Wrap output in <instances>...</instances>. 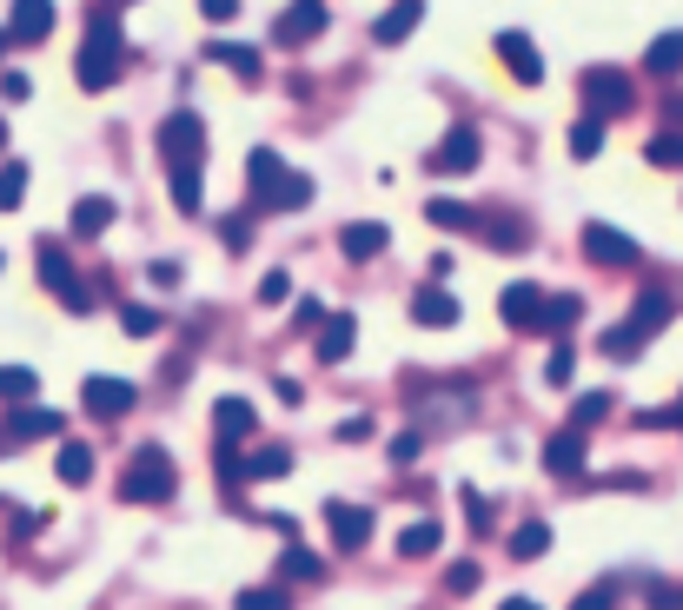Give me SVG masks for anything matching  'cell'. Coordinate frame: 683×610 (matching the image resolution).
I'll list each match as a JSON object with an SVG mask.
<instances>
[{"label":"cell","instance_id":"1","mask_svg":"<svg viewBox=\"0 0 683 610\" xmlns=\"http://www.w3.org/2000/svg\"><path fill=\"white\" fill-rule=\"evenodd\" d=\"M73 66H80V86H86V93H106V86L120 80V66H126V33H120L113 7L86 20V40H80V60H73Z\"/></svg>","mask_w":683,"mask_h":610},{"label":"cell","instance_id":"2","mask_svg":"<svg viewBox=\"0 0 683 610\" xmlns=\"http://www.w3.org/2000/svg\"><path fill=\"white\" fill-rule=\"evenodd\" d=\"M246 173H252V206L259 213H299L312 199V179L306 173H286V159L272 146H252L246 153Z\"/></svg>","mask_w":683,"mask_h":610},{"label":"cell","instance_id":"3","mask_svg":"<svg viewBox=\"0 0 683 610\" xmlns=\"http://www.w3.org/2000/svg\"><path fill=\"white\" fill-rule=\"evenodd\" d=\"M671 312H677V306H671V292H658V286H651V292H638V306H631V319H624V325H611V332H604V352H611V359H624V365H631V359H638V352H644V339H651V332H664V325H671Z\"/></svg>","mask_w":683,"mask_h":610},{"label":"cell","instance_id":"4","mask_svg":"<svg viewBox=\"0 0 683 610\" xmlns=\"http://www.w3.org/2000/svg\"><path fill=\"white\" fill-rule=\"evenodd\" d=\"M173 492H179L173 458H166L159 445H139V452H133V465H126V478H120V498H126V505H166Z\"/></svg>","mask_w":683,"mask_h":610},{"label":"cell","instance_id":"5","mask_svg":"<svg viewBox=\"0 0 683 610\" xmlns=\"http://www.w3.org/2000/svg\"><path fill=\"white\" fill-rule=\"evenodd\" d=\"M159 159H166V173L206 166V126H199V113H173L159 126Z\"/></svg>","mask_w":683,"mask_h":610},{"label":"cell","instance_id":"6","mask_svg":"<svg viewBox=\"0 0 683 610\" xmlns=\"http://www.w3.org/2000/svg\"><path fill=\"white\" fill-rule=\"evenodd\" d=\"M578 93H584V113H591V120H618V113H631V100H638L618 66H591V73L578 80Z\"/></svg>","mask_w":683,"mask_h":610},{"label":"cell","instance_id":"7","mask_svg":"<svg viewBox=\"0 0 683 610\" xmlns=\"http://www.w3.org/2000/svg\"><path fill=\"white\" fill-rule=\"evenodd\" d=\"M40 279H46V292H60V306H66V312H93V292H80L73 259H66L60 246H40Z\"/></svg>","mask_w":683,"mask_h":610},{"label":"cell","instance_id":"8","mask_svg":"<svg viewBox=\"0 0 683 610\" xmlns=\"http://www.w3.org/2000/svg\"><path fill=\"white\" fill-rule=\"evenodd\" d=\"M80 399H86V412H93V418H126L139 392H133L126 379H106V372H93V379L80 385Z\"/></svg>","mask_w":683,"mask_h":610},{"label":"cell","instance_id":"9","mask_svg":"<svg viewBox=\"0 0 683 610\" xmlns=\"http://www.w3.org/2000/svg\"><path fill=\"white\" fill-rule=\"evenodd\" d=\"M498 60H505L525 86H538V80H545V60H538V46H531V33H525V27H505V33H498Z\"/></svg>","mask_w":683,"mask_h":610},{"label":"cell","instance_id":"10","mask_svg":"<svg viewBox=\"0 0 683 610\" xmlns=\"http://www.w3.org/2000/svg\"><path fill=\"white\" fill-rule=\"evenodd\" d=\"M584 252H591L598 266H631V259H638V239L618 232V226H604V219H591V226H584Z\"/></svg>","mask_w":683,"mask_h":610},{"label":"cell","instance_id":"11","mask_svg":"<svg viewBox=\"0 0 683 610\" xmlns=\"http://www.w3.org/2000/svg\"><path fill=\"white\" fill-rule=\"evenodd\" d=\"M538 306H545V286L518 279V286H505V299H498V319H505V325H518V332H538Z\"/></svg>","mask_w":683,"mask_h":610},{"label":"cell","instance_id":"12","mask_svg":"<svg viewBox=\"0 0 683 610\" xmlns=\"http://www.w3.org/2000/svg\"><path fill=\"white\" fill-rule=\"evenodd\" d=\"M319 27H325V0H292V7L279 13L272 40H279V46H299V40H312Z\"/></svg>","mask_w":683,"mask_h":610},{"label":"cell","instance_id":"13","mask_svg":"<svg viewBox=\"0 0 683 610\" xmlns=\"http://www.w3.org/2000/svg\"><path fill=\"white\" fill-rule=\"evenodd\" d=\"M352 345H359V325H352V312H339V319H319V365H345L352 359Z\"/></svg>","mask_w":683,"mask_h":610},{"label":"cell","instance_id":"14","mask_svg":"<svg viewBox=\"0 0 683 610\" xmlns=\"http://www.w3.org/2000/svg\"><path fill=\"white\" fill-rule=\"evenodd\" d=\"M325 525H332V545L339 551H359L372 538V511L365 505H325Z\"/></svg>","mask_w":683,"mask_h":610},{"label":"cell","instance_id":"15","mask_svg":"<svg viewBox=\"0 0 683 610\" xmlns=\"http://www.w3.org/2000/svg\"><path fill=\"white\" fill-rule=\"evenodd\" d=\"M478 153H485V146H478V133H472V126H452V133H445V146L432 153V166H438V173H472V166H478Z\"/></svg>","mask_w":683,"mask_h":610},{"label":"cell","instance_id":"16","mask_svg":"<svg viewBox=\"0 0 683 610\" xmlns=\"http://www.w3.org/2000/svg\"><path fill=\"white\" fill-rule=\"evenodd\" d=\"M458 312H465V306H458V292H445V286H425V292L412 299V319L432 325V332H438V325H458Z\"/></svg>","mask_w":683,"mask_h":610},{"label":"cell","instance_id":"17","mask_svg":"<svg viewBox=\"0 0 683 610\" xmlns=\"http://www.w3.org/2000/svg\"><path fill=\"white\" fill-rule=\"evenodd\" d=\"M53 33V0H13L7 40H46Z\"/></svg>","mask_w":683,"mask_h":610},{"label":"cell","instance_id":"18","mask_svg":"<svg viewBox=\"0 0 683 610\" xmlns=\"http://www.w3.org/2000/svg\"><path fill=\"white\" fill-rule=\"evenodd\" d=\"M385 239H392V232H385L379 219H359V226H345V232H339V252L365 266V259H379V252H385Z\"/></svg>","mask_w":683,"mask_h":610},{"label":"cell","instance_id":"19","mask_svg":"<svg viewBox=\"0 0 683 610\" xmlns=\"http://www.w3.org/2000/svg\"><path fill=\"white\" fill-rule=\"evenodd\" d=\"M252 425H259V418H252V405H246V399H219V405H213V432H219V445L252 438Z\"/></svg>","mask_w":683,"mask_h":610},{"label":"cell","instance_id":"20","mask_svg":"<svg viewBox=\"0 0 683 610\" xmlns=\"http://www.w3.org/2000/svg\"><path fill=\"white\" fill-rule=\"evenodd\" d=\"M545 472H551V478H578V472H584V432H558V438L545 445Z\"/></svg>","mask_w":683,"mask_h":610},{"label":"cell","instance_id":"21","mask_svg":"<svg viewBox=\"0 0 683 610\" xmlns=\"http://www.w3.org/2000/svg\"><path fill=\"white\" fill-rule=\"evenodd\" d=\"M418 13H425V0H392V7L379 13V27H372V40H379V46H399V40H405V33L418 27Z\"/></svg>","mask_w":683,"mask_h":610},{"label":"cell","instance_id":"22","mask_svg":"<svg viewBox=\"0 0 683 610\" xmlns=\"http://www.w3.org/2000/svg\"><path fill=\"white\" fill-rule=\"evenodd\" d=\"M286 472H292V452H286V445H266V452L239 458V478H246V485H272V478H286Z\"/></svg>","mask_w":683,"mask_h":610},{"label":"cell","instance_id":"23","mask_svg":"<svg viewBox=\"0 0 683 610\" xmlns=\"http://www.w3.org/2000/svg\"><path fill=\"white\" fill-rule=\"evenodd\" d=\"M206 60H219V66H232L239 80H259V73H266V60H259V46H239V40H213V46H206Z\"/></svg>","mask_w":683,"mask_h":610},{"label":"cell","instance_id":"24","mask_svg":"<svg viewBox=\"0 0 683 610\" xmlns=\"http://www.w3.org/2000/svg\"><path fill=\"white\" fill-rule=\"evenodd\" d=\"M106 226H113V199H106V193L73 199V232H80V239H93V232H106Z\"/></svg>","mask_w":683,"mask_h":610},{"label":"cell","instance_id":"25","mask_svg":"<svg viewBox=\"0 0 683 610\" xmlns=\"http://www.w3.org/2000/svg\"><path fill=\"white\" fill-rule=\"evenodd\" d=\"M53 432H60V412H46V405H20L7 418V438H53Z\"/></svg>","mask_w":683,"mask_h":610},{"label":"cell","instance_id":"26","mask_svg":"<svg viewBox=\"0 0 683 610\" xmlns=\"http://www.w3.org/2000/svg\"><path fill=\"white\" fill-rule=\"evenodd\" d=\"M438 545H445L438 518H418V525H405V531H399V558H432Z\"/></svg>","mask_w":683,"mask_h":610},{"label":"cell","instance_id":"27","mask_svg":"<svg viewBox=\"0 0 683 610\" xmlns=\"http://www.w3.org/2000/svg\"><path fill=\"white\" fill-rule=\"evenodd\" d=\"M0 399H7V405L40 399V372H33V365H0Z\"/></svg>","mask_w":683,"mask_h":610},{"label":"cell","instance_id":"28","mask_svg":"<svg viewBox=\"0 0 683 610\" xmlns=\"http://www.w3.org/2000/svg\"><path fill=\"white\" fill-rule=\"evenodd\" d=\"M425 219H432L438 232H472V226H478V213H472V206H458V199H432V206H425Z\"/></svg>","mask_w":683,"mask_h":610},{"label":"cell","instance_id":"29","mask_svg":"<svg viewBox=\"0 0 683 610\" xmlns=\"http://www.w3.org/2000/svg\"><path fill=\"white\" fill-rule=\"evenodd\" d=\"M644 66H651L658 80H671V73H683V33H664V40H651Z\"/></svg>","mask_w":683,"mask_h":610},{"label":"cell","instance_id":"30","mask_svg":"<svg viewBox=\"0 0 683 610\" xmlns=\"http://www.w3.org/2000/svg\"><path fill=\"white\" fill-rule=\"evenodd\" d=\"M578 312H584V299H571V292L545 299V306H538V332H565V325H571Z\"/></svg>","mask_w":683,"mask_h":610},{"label":"cell","instance_id":"31","mask_svg":"<svg viewBox=\"0 0 683 610\" xmlns=\"http://www.w3.org/2000/svg\"><path fill=\"white\" fill-rule=\"evenodd\" d=\"M53 472H60V485H86V478H93V452H86V445H60Z\"/></svg>","mask_w":683,"mask_h":610},{"label":"cell","instance_id":"32","mask_svg":"<svg viewBox=\"0 0 683 610\" xmlns=\"http://www.w3.org/2000/svg\"><path fill=\"white\" fill-rule=\"evenodd\" d=\"M279 571H286V578H299V585H319V578H325V558H312L306 545H286Z\"/></svg>","mask_w":683,"mask_h":610},{"label":"cell","instance_id":"33","mask_svg":"<svg viewBox=\"0 0 683 610\" xmlns=\"http://www.w3.org/2000/svg\"><path fill=\"white\" fill-rule=\"evenodd\" d=\"M611 418V392H584L578 405H571V432H591V425H604Z\"/></svg>","mask_w":683,"mask_h":610},{"label":"cell","instance_id":"34","mask_svg":"<svg viewBox=\"0 0 683 610\" xmlns=\"http://www.w3.org/2000/svg\"><path fill=\"white\" fill-rule=\"evenodd\" d=\"M545 551H551V525H538V518H531V525H518V531H511V558H545Z\"/></svg>","mask_w":683,"mask_h":610},{"label":"cell","instance_id":"35","mask_svg":"<svg viewBox=\"0 0 683 610\" xmlns=\"http://www.w3.org/2000/svg\"><path fill=\"white\" fill-rule=\"evenodd\" d=\"M598 146H604V120L584 113V120L571 126V153H578V159H598Z\"/></svg>","mask_w":683,"mask_h":610},{"label":"cell","instance_id":"36","mask_svg":"<svg viewBox=\"0 0 683 610\" xmlns=\"http://www.w3.org/2000/svg\"><path fill=\"white\" fill-rule=\"evenodd\" d=\"M20 199H27V166L7 159V166H0V213H13Z\"/></svg>","mask_w":683,"mask_h":610},{"label":"cell","instance_id":"37","mask_svg":"<svg viewBox=\"0 0 683 610\" xmlns=\"http://www.w3.org/2000/svg\"><path fill=\"white\" fill-rule=\"evenodd\" d=\"M239 610H292V598L279 585H252V591H239Z\"/></svg>","mask_w":683,"mask_h":610},{"label":"cell","instance_id":"38","mask_svg":"<svg viewBox=\"0 0 683 610\" xmlns=\"http://www.w3.org/2000/svg\"><path fill=\"white\" fill-rule=\"evenodd\" d=\"M644 159H651V166H683V133H658V139L644 146Z\"/></svg>","mask_w":683,"mask_h":610},{"label":"cell","instance_id":"39","mask_svg":"<svg viewBox=\"0 0 683 610\" xmlns=\"http://www.w3.org/2000/svg\"><path fill=\"white\" fill-rule=\"evenodd\" d=\"M173 206H179V213H199V166L173 173Z\"/></svg>","mask_w":683,"mask_h":610},{"label":"cell","instance_id":"40","mask_svg":"<svg viewBox=\"0 0 683 610\" xmlns=\"http://www.w3.org/2000/svg\"><path fill=\"white\" fill-rule=\"evenodd\" d=\"M120 325H126L133 339H153V332H159V312H153V306H120Z\"/></svg>","mask_w":683,"mask_h":610},{"label":"cell","instance_id":"41","mask_svg":"<svg viewBox=\"0 0 683 610\" xmlns=\"http://www.w3.org/2000/svg\"><path fill=\"white\" fill-rule=\"evenodd\" d=\"M545 379H551V385L565 392V385L578 379V352H571V345H558V352H551V365H545Z\"/></svg>","mask_w":683,"mask_h":610},{"label":"cell","instance_id":"42","mask_svg":"<svg viewBox=\"0 0 683 610\" xmlns=\"http://www.w3.org/2000/svg\"><path fill=\"white\" fill-rule=\"evenodd\" d=\"M286 299H292V279H286V272H266V279H259V306H286Z\"/></svg>","mask_w":683,"mask_h":610},{"label":"cell","instance_id":"43","mask_svg":"<svg viewBox=\"0 0 683 610\" xmlns=\"http://www.w3.org/2000/svg\"><path fill=\"white\" fill-rule=\"evenodd\" d=\"M418 452H425V432H399V438H392V458H399V465H412Z\"/></svg>","mask_w":683,"mask_h":610},{"label":"cell","instance_id":"44","mask_svg":"<svg viewBox=\"0 0 683 610\" xmlns=\"http://www.w3.org/2000/svg\"><path fill=\"white\" fill-rule=\"evenodd\" d=\"M445 591H458V598L478 591V565H452V571H445Z\"/></svg>","mask_w":683,"mask_h":610},{"label":"cell","instance_id":"45","mask_svg":"<svg viewBox=\"0 0 683 610\" xmlns=\"http://www.w3.org/2000/svg\"><path fill=\"white\" fill-rule=\"evenodd\" d=\"M611 604H618V585H591V591H584L571 610H611Z\"/></svg>","mask_w":683,"mask_h":610},{"label":"cell","instance_id":"46","mask_svg":"<svg viewBox=\"0 0 683 610\" xmlns=\"http://www.w3.org/2000/svg\"><path fill=\"white\" fill-rule=\"evenodd\" d=\"M319 319H325V306H319V299H299V312H292V325H299V332H319Z\"/></svg>","mask_w":683,"mask_h":610},{"label":"cell","instance_id":"47","mask_svg":"<svg viewBox=\"0 0 683 610\" xmlns=\"http://www.w3.org/2000/svg\"><path fill=\"white\" fill-rule=\"evenodd\" d=\"M0 93H7V100H27V93H33V80H27V73H0Z\"/></svg>","mask_w":683,"mask_h":610},{"label":"cell","instance_id":"48","mask_svg":"<svg viewBox=\"0 0 683 610\" xmlns=\"http://www.w3.org/2000/svg\"><path fill=\"white\" fill-rule=\"evenodd\" d=\"M339 438H345V445H352V438H372V418H359V412L339 418Z\"/></svg>","mask_w":683,"mask_h":610},{"label":"cell","instance_id":"49","mask_svg":"<svg viewBox=\"0 0 683 610\" xmlns=\"http://www.w3.org/2000/svg\"><path fill=\"white\" fill-rule=\"evenodd\" d=\"M664 133H683V86L664 100Z\"/></svg>","mask_w":683,"mask_h":610},{"label":"cell","instance_id":"50","mask_svg":"<svg viewBox=\"0 0 683 610\" xmlns=\"http://www.w3.org/2000/svg\"><path fill=\"white\" fill-rule=\"evenodd\" d=\"M40 525H46V511H20V518H13V538H33Z\"/></svg>","mask_w":683,"mask_h":610},{"label":"cell","instance_id":"51","mask_svg":"<svg viewBox=\"0 0 683 610\" xmlns=\"http://www.w3.org/2000/svg\"><path fill=\"white\" fill-rule=\"evenodd\" d=\"M199 13H206V20H232V13H239V0H199Z\"/></svg>","mask_w":683,"mask_h":610},{"label":"cell","instance_id":"52","mask_svg":"<svg viewBox=\"0 0 683 610\" xmlns=\"http://www.w3.org/2000/svg\"><path fill=\"white\" fill-rule=\"evenodd\" d=\"M153 286H179V266H173V259H153Z\"/></svg>","mask_w":683,"mask_h":610},{"label":"cell","instance_id":"53","mask_svg":"<svg viewBox=\"0 0 683 610\" xmlns=\"http://www.w3.org/2000/svg\"><path fill=\"white\" fill-rule=\"evenodd\" d=\"M465 505H472V531H485V525H491V511H485V498H478V492H465Z\"/></svg>","mask_w":683,"mask_h":610},{"label":"cell","instance_id":"54","mask_svg":"<svg viewBox=\"0 0 683 610\" xmlns=\"http://www.w3.org/2000/svg\"><path fill=\"white\" fill-rule=\"evenodd\" d=\"M658 610H683V591H658Z\"/></svg>","mask_w":683,"mask_h":610},{"label":"cell","instance_id":"55","mask_svg":"<svg viewBox=\"0 0 683 610\" xmlns=\"http://www.w3.org/2000/svg\"><path fill=\"white\" fill-rule=\"evenodd\" d=\"M505 610H538V604H531V598H511V604H505Z\"/></svg>","mask_w":683,"mask_h":610},{"label":"cell","instance_id":"56","mask_svg":"<svg viewBox=\"0 0 683 610\" xmlns=\"http://www.w3.org/2000/svg\"><path fill=\"white\" fill-rule=\"evenodd\" d=\"M0 153H7V120H0Z\"/></svg>","mask_w":683,"mask_h":610},{"label":"cell","instance_id":"57","mask_svg":"<svg viewBox=\"0 0 683 610\" xmlns=\"http://www.w3.org/2000/svg\"><path fill=\"white\" fill-rule=\"evenodd\" d=\"M0 53H7V27H0Z\"/></svg>","mask_w":683,"mask_h":610},{"label":"cell","instance_id":"58","mask_svg":"<svg viewBox=\"0 0 683 610\" xmlns=\"http://www.w3.org/2000/svg\"><path fill=\"white\" fill-rule=\"evenodd\" d=\"M106 7H126V0H106Z\"/></svg>","mask_w":683,"mask_h":610},{"label":"cell","instance_id":"59","mask_svg":"<svg viewBox=\"0 0 683 610\" xmlns=\"http://www.w3.org/2000/svg\"><path fill=\"white\" fill-rule=\"evenodd\" d=\"M0 266H7V259H0Z\"/></svg>","mask_w":683,"mask_h":610},{"label":"cell","instance_id":"60","mask_svg":"<svg viewBox=\"0 0 683 610\" xmlns=\"http://www.w3.org/2000/svg\"><path fill=\"white\" fill-rule=\"evenodd\" d=\"M677 412H683V405H677Z\"/></svg>","mask_w":683,"mask_h":610}]
</instances>
